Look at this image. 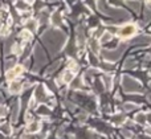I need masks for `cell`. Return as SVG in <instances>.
I'll return each mask as SVG.
<instances>
[{"label":"cell","mask_w":151,"mask_h":139,"mask_svg":"<svg viewBox=\"0 0 151 139\" xmlns=\"http://www.w3.org/2000/svg\"><path fill=\"white\" fill-rule=\"evenodd\" d=\"M135 33V27L133 24H129V25H125L123 28H121L118 31V36L122 37V39H127V37L133 36Z\"/></svg>","instance_id":"cell-1"},{"label":"cell","mask_w":151,"mask_h":139,"mask_svg":"<svg viewBox=\"0 0 151 139\" xmlns=\"http://www.w3.org/2000/svg\"><path fill=\"white\" fill-rule=\"evenodd\" d=\"M21 87H23V85H21L20 82L13 81L12 84L9 85V93H12V94H16V93H20Z\"/></svg>","instance_id":"cell-2"},{"label":"cell","mask_w":151,"mask_h":139,"mask_svg":"<svg viewBox=\"0 0 151 139\" xmlns=\"http://www.w3.org/2000/svg\"><path fill=\"white\" fill-rule=\"evenodd\" d=\"M35 95L39 101H44L45 100V92H44V87L42 86H37L36 92H35Z\"/></svg>","instance_id":"cell-3"},{"label":"cell","mask_w":151,"mask_h":139,"mask_svg":"<svg viewBox=\"0 0 151 139\" xmlns=\"http://www.w3.org/2000/svg\"><path fill=\"white\" fill-rule=\"evenodd\" d=\"M16 8L19 11H27V9H29V4L27 1H17L16 3Z\"/></svg>","instance_id":"cell-4"},{"label":"cell","mask_w":151,"mask_h":139,"mask_svg":"<svg viewBox=\"0 0 151 139\" xmlns=\"http://www.w3.org/2000/svg\"><path fill=\"white\" fill-rule=\"evenodd\" d=\"M27 28H28L29 32H35V31H36V28H37L36 21H35V20H29L28 23H27Z\"/></svg>","instance_id":"cell-5"},{"label":"cell","mask_w":151,"mask_h":139,"mask_svg":"<svg viewBox=\"0 0 151 139\" xmlns=\"http://www.w3.org/2000/svg\"><path fill=\"white\" fill-rule=\"evenodd\" d=\"M39 129H40V125L37 123V122H32V123L28 126L29 133H36V131H39Z\"/></svg>","instance_id":"cell-6"},{"label":"cell","mask_w":151,"mask_h":139,"mask_svg":"<svg viewBox=\"0 0 151 139\" xmlns=\"http://www.w3.org/2000/svg\"><path fill=\"white\" fill-rule=\"evenodd\" d=\"M52 23L56 24V25H58V24L61 23V15L58 12H56L52 15Z\"/></svg>","instance_id":"cell-7"},{"label":"cell","mask_w":151,"mask_h":139,"mask_svg":"<svg viewBox=\"0 0 151 139\" xmlns=\"http://www.w3.org/2000/svg\"><path fill=\"white\" fill-rule=\"evenodd\" d=\"M17 113H19V105L15 103L12 107V122H16V119H17Z\"/></svg>","instance_id":"cell-8"},{"label":"cell","mask_w":151,"mask_h":139,"mask_svg":"<svg viewBox=\"0 0 151 139\" xmlns=\"http://www.w3.org/2000/svg\"><path fill=\"white\" fill-rule=\"evenodd\" d=\"M0 131H3L4 133V134H11V127L8 126V125H1V126H0Z\"/></svg>","instance_id":"cell-9"},{"label":"cell","mask_w":151,"mask_h":139,"mask_svg":"<svg viewBox=\"0 0 151 139\" xmlns=\"http://www.w3.org/2000/svg\"><path fill=\"white\" fill-rule=\"evenodd\" d=\"M16 76H17V74L15 73V70H13V69H9V70L7 72V80H13Z\"/></svg>","instance_id":"cell-10"},{"label":"cell","mask_w":151,"mask_h":139,"mask_svg":"<svg viewBox=\"0 0 151 139\" xmlns=\"http://www.w3.org/2000/svg\"><path fill=\"white\" fill-rule=\"evenodd\" d=\"M72 78H73V74H72L70 72H66L65 76H64V81H65V82H70Z\"/></svg>","instance_id":"cell-11"},{"label":"cell","mask_w":151,"mask_h":139,"mask_svg":"<svg viewBox=\"0 0 151 139\" xmlns=\"http://www.w3.org/2000/svg\"><path fill=\"white\" fill-rule=\"evenodd\" d=\"M13 64H15V60H7V62H5V68L9 70V69L13 68Z\"/></svg>","instance_id":"cell-12"},{"label":"cell","mask_w":151,"mask_h":139,"mask_svg":"<svg viewBox=\"0 0 151 139\" xmlns=\"http://www.w3.org/2000/svg\"><path fill=\"white\" fill-rule=\"evenodd\" d=\"M13 70H15V73L19 76V74L23 73V66H20V65H19V66H15V68H13Z\"/></svg>","instance_id":"cell-13"},{"label":"cell","mask_w":151,"mask_h":139,"mask_svg":"<svg viewBox=\"0 0 151 139\" xmlns=\"http://www.w3.org/2000/svg\"><path fill=\"white\" fill-rule=\"evenodd\" d=\"M21 36H23V39H29V37H31V33H29V31H24L23 33H21Z\"/></svg>","instance_id":"cell-14"},{"label":"cell","mask_w":151,"mask_h":139,"mask_svg":"<svg viewBox=\"0 0 151 139\" xmlns=\"http://www.w3.org/2000/svg\"><path fill=\"white\" fill-rule=\"evenodd\" d=\"M5 113H7V109L3 107V106H0V117H4Z\"/></svg>","instance_id":"cell-15"},{"label":"cell","mask_w":151,"mask_h":139,"mask_svg":"<svg viewBox=\"0 0 151 139\" xmlns=\"http://www.w3.org/2000/svg\"><path fill=\"white\" fill-rule=\"evenodd\" d=\"M1 103H3V97L0 95V105H1Z\"/></svg>","instance_id":"cell-16"},{"label":"cell","mask_w":151,"mask_h":139,"mask_svg":"<svg viewBox=\"0 0 151 139\" xmlns=\"http://www.w3.org/2000/svg\"><path fill=\"white\" fill-rule=\"evenodd\" d=\"M29 139H36V138H35V137H31ZM37 139H40V138H37ZM41 139H42V138H41Z\"/></svg>","instance_id":"cell-17"}]
</instances>
